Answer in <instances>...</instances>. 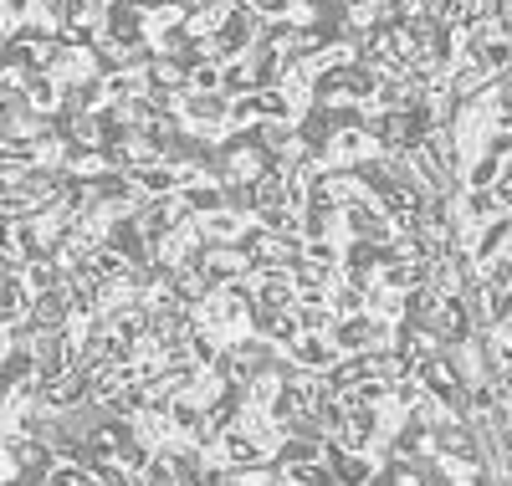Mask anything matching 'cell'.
<instances>
[{"label": "cell", "mask_w": 512, "mask_h": 486, "mask_svg": "<svg viewBox=\"0 0 512 486\" xmlns=\"http://www.w3.org/2000/svg\"><path fill=\"white\" fill-rule=\"evenodd\" d=\"M282 353H287V359L303 369V374H323V369L338 359V348H333L328 333H303V338H297L292 348H282Z\"/></svg>", "instance_id": "277c9868"}, {"label": "cell", "mask_w": 512, "mask_h": 486, "mask_svg": "<svg viewBox=\"0 0 512 486\" xmlns=\"http://www.w3.org/2000/svg\"><path fill=\"white\" fill-rule=\"evenodd\" d=\"M328 338H333V348H338V353H364V348H379L384 338H390V323L374 318L369 307H364V313H344V318H333Z\"/></svg>", "instance_id": "6da1fadb"}, {"label": "cell", "mask_w": 512, "mask_h": 486, "mask_svg": "<svg viewBox=\"0 0 512 486\" xmlns=\"http://www.w3.org/2000/svg\"><path fill=\"white\" fill-rule=\"evenodd\" d=\"M21 87H26L21 98H26V103H31L36 113H57V103H62V87H57V82H52L47 72H31V77H26Z\"/></svg>", "instance_id": "9c48e42d"}, {"label": "cell", "mask_w": 512, "mask_h": 486, "mask_svg": "<svg viewBox=\"0 0 512 486\" xmlns=\"http://www.w3.org/2000/svg\"><path fill=\"white\" fill-rule=\"evenodd\" d=\"M292 318L303 333H328L333 328V307L328 302H292Z\"/></svg>", "instance_id": "8fae6325"}, {"label": "cell", "mask_w": 512, "mask_h": 486, "mask_svg": "<svg viewBox=\"0 0 512 486\" xmlns=\"http://www.w3.org/2000/svg\"><path fill=\"white\" fill-rule=\"evenodd\" d=\"M221 93L236 98V93H256V77H251V62L236 57V62H221Z\"/></svg>", "instance_id": "7c38bea8"}, {"label": "cell", "mask_w": 512, "mask_h": 486, "mask_svg": "<svg viewBox=\"0 0 512 486\" xmlns=\"http://www.w3.org/2000/svg\"><path fill=\"white\" fill-rule=\"evenodd\" d=\"M492 195H497V205H502V210H512V154H507V159H502V169H497Z\"/></svg>", "instance_id": "2e32d148"}, {"label": "cell", "mask_w": 512, "mask_h": 486, "mask_svg": "<svg viewBox=\"0 0 512 486\" xmlns=\"http://www.w3.org/2000/svg\"><path fill=\"white\" fill-rule=\"evenodd\" d=\"M323 440H328V435H282V440H277V451H272V461H277V466H292V461H323Z\"/></svg>", "instance_id": "ba28073f"}, {"label": "cell", "mask_w": 512, "mask_h": 486, "mask_svg": "<svg viewBox=\"0 0 512 486\" xmlns=\"http://www.w3.org/2000/svg\"><path fill=\"white\" fill-rule=\"evenodd\" d=\"M180 205H185L190 220H205L210 210H226V195H221L216 180H205V174H200V180H190V185L180 190Z\"/></svg>", "instance_id": "8992f818"}, {"label": "cell", "mask_w": 512, "mask_h": 486, "mask_svg": "<svg viewBox=\"0 0 512 486\" xmlns=\"http://www.w3.org/2000/svg\"><path fill=\"white\" fill-rule=\"evenodd\" d=\"M246 11L256 21H287L292 16V0H246Z\"/></svg>", "instance_id": "9a60e30c"}, {"label": "cell", "mask_w": 512, "mask_h": 486, "mask_svg": "<svg viewBox=\"0 0 512 486\" xmlns=\"http://www.w3.org/2000/svg\"><path fill=\"white\" fill-rule=\"evenodd\" d=\"M226 108H231L226 93H185V118L200 123V134H210V128H226Z\"/></svg>", "instance_id": "5b68a950"}, {"label": "cell", "mask_w": 512, "mask_h": 486, "mask_svg": "<svg viewBox=\"0 0 512 486\" xmlns=\"http://www.w3.org/2000/svg\"><path fill=\"white\" fill-rule=\"evenodd\" d=\"M497 169H502V159H497V154H482L472 169H466V190H492Z\"/></svg>", "instance_id": "5bb4252c"}, {"label": "cell", "mask_w": 512, "mask_h": 486, "mask_svg": "<svg viewBox=\"0 0 512 486\" xmlns=\"http://www.w3.org/2000/svg\"><path fill=\"white\" fill-rule=\"evenodd\" d=\"M502 128H507V134H512V118H507V123H502Z\"/></svg>", "instance_id": "e0dca14e"}, {"label": "cell", "mask_w": 512, "mask_h": 486, "mask_svg": "<svg viewBox=\"0 0 512 486\" xmlns=\"http://www.w3.org/2000/svg\"><path fill=\"white\" fill-rule=\"evenodd\" d=\"M507 241H512V210H502V215L482 220V236H477V246H472V261L482 267V261H487V256H497Z\"/></svg>", "instance_id": "52a82bcc"}, {"label": "cell", "mask_w": 512, "mask_h": 486, "mask_svg": "<svg viewBox=\"0 0 512 486\" xmlns=\"http://www.w3.org/2000/svg\"><path fill=\"white\" fill-rule=\"evenodd\" d=\"M139 93H144V87H139L134 72H108V77H103V98H108L113 108L128 103V98H139Z\"/></svg>", "instance_id": "4fadbf2b"}, {"label": "cell", "mask_w": 512, "mask_h": 486, "mask_svg": "<svg viewBox=\"0 0 512 486\" xmlns=\"http://www.w3.org/2000/svg\"><path fill=\"white\" fill-rule=\"evenodd\" d=\"M323 466L333 471L338 486H364L369 471H374V456L369 451H344L338 440H323Z\"/></svg>", "instance_id": "3957f363"}, {"label": "cell", "mask_w": 512, "mask_h": 486, "mask_svg": "<svg viewBox=\"0 0 512 486\" xmlns=\"http://www.w3.org/2000/svg\"><path fill=\"white\" fill-rule=\"evenodd\" d=\"M210 461H216L221 471H241V466H262V461H272V456H267V446H262V440H256L246 425H231V430H221Z\"/></svg>", "instance_id": "7a4b0ae2"}, {"label": "cell", "mask_w": 512, "mask_h": 486, "mask_svg": "<svg viewBox=\"0 0 512 486\" xmlns=\"http://www.w3.org/2000/svg\"><path fill=\"white\" fill-rule=\"evenodd\" d=\"M492 215H502L492 190H466L461 195V220H466V226H482V220H492Z\"/></svg>", "instance_id": "30bf717a"}]
</instances>
